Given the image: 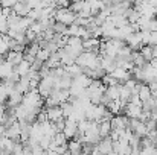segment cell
Masks as SVG:
<instances>
[{"instance_id":"24","label":"cell","mask_w":157,"mask_h":155,"mask_svg":"<svg viewBox=\"0 0 157 155\" xmlns=\"http://www.w3.org/2000/svg\"><path fill=\"white\" fill-rule=\"evenodd\" d=\"M17 2H18V0H0V5H2V6H9V8H12Z\"/></svg>"},{"instance_id":"9","label":"cell","mask_w":157,"mask_h":155,"mask_svg":"<svg viewBox=\"0 0 157 155\" xmlns=\"http://www.w3.org/2000/svg\"><path fill=\"white\" fill-rule=\"evenodd\" d=\"M111 75H113L119 82H124V81H127V79H130V78H131V73H130L128 70L122 68V67H116V68L111 72Z\"/></svg>"},{"instance_id":"15","label":"cell","mask_w":157,"mask_h":155,"mask_svg":"<svg viewBox=\"0 0 157 155\" xmlns=\"http://www.w3.org/2000/svg\"><path fill=\"white\" fill-rule=\"evenodd\" d=\"M139 99L144 102V101H147V99H150L151 98V90H150V87H148V84H140V88H139Z\"/></svg>"},{"instance_id":"7","label":"cell","mask_w":157,"mask_h":155,"mask_svg":"<svg viewBox=\"0 0 157 155\" xmlns=\"http://www.w3.org/2000/svg\"><path fill=\"white\" fill-rule=\"evenodd\" d=\"M21 101H23V94H21L20 91H17V90H12V91L9 93L8 99H6L8 106H17V105L21 103Z\"/></svg>"},{"instance_id":"6","label":"cell","mask_w":157,"mask_h":155,"mask_svg":"<svg viewBox=\"0 0 157 155\" xmlns=\"http://www.w3.org/2000/svg\"><path fill=\"white\" fill-rule=\"evenodd\" d=\"M12 11H14L17 15H20V17H26L28 12L31 11V6H29L25 0H18V2L12 6Z\"/></svg>"},{"instance_id":"11","label":"cell","mask_w":157,"mask_h":155,"mask_svg":"<svg viewBox=\"0 0 157 155\" xmlns=\"http://www.w3.org/2000/svg\"><path fill=\"white\" fill-rule=\"evenodd\" d=\"M23 59V52H15V50H9L6 55V61L9 64H12L14 67Z\"/></svg>"},{"instance_id":"18","label":"cell","mask_w":157,"mask_h":155,"mask_svg":"<svg viewBox=\"0 0 157 155\" xmlns=\"http://www.w3.org/2000/svg\"><path fill=\"white\" fill-rule=\"evenodd\" d=\"M111 17V20H113V23H114V26L116 28H122V26H125V24H128V20H127V17L125 15H110Z\"/></svg>"},{"instance_id":"17","label":"cell","mask_w":157,"mask_h":155,"mask_svg":"<svg viewBox=\"0 0 157 155\" xmlns=\"http://www.w3.org/2000/svg\"><path fill=\"white\" fill-rule=\"evenodd\" d=\"M64 70H66L70 76H76V75L82 73V68H81L76 62H73V64H70V65H64Z\"/></svg>"},{"instance_id":"3","label":"cell","mask_w":157,"mask_h":155,"mask_svg":"<svg viewBox=\"0 0 157 155\" xmlns=\"http://www.w3.org/2000/svg\"><path fill=\"white\" fill-rule=\"evenodd\" d=\"M76 129H78V122L73 120V119H70V117H67V119H66L64 129H63V134L66 135V138H67V140H69V138H73Z\"/></svg>"},{"instance_id":"10","label":"cell","mask_w":157,"mask_h":155,"mask_svg":"<svg viewBox=\"0 0 157 155\" xmlns=\"http://www.w3.org/2000/svg\"><path fill=\"white\" fill-rule=\"evenodd\" d=\"M99 43H101L99 38L89 37V38L82 40V49H84V50H93V49H98V47H99Z\"/></svg>"},{"instance_id":"14","label":"cell","mask_w":157,"mask_h":155,"mask_svg":"<svg viewBox=\"0 0 157 155\" xmlns=\"http://www.w3.org/2000/svg\"><path fill=\"white\" fill-rule=\"evenodd\" d=\"M98 129H99V135L101 138L107 137L111 131V126H110V120H99L98 122Z\"/></svg>"},{"instance_id":"27","label":"cell","mask_w":157,"mask_h":155,"mask_svg":"<svg viewBox=\"0 0 157 155\" xmlns=\"http://www.w3.org/2000/svg\"><path fill=\"white\" fill-rule=\"evenodd\" d=\"M153 47H154V49H156V50H157V43H156V44H154V46H153Z\"/></svg>"},{"instance_id":"8","label":"cell","mask_w":157,"mask_h":155,"mask_svg":"<svg viewBox=\"0 0 157 155\" xmlns=\"http://www.w3.org/2000/svg\"><path fill=\"white\" fill-rule=\"evenodd\" d=\"M105 94H107L111 101L119 99V96H121V82H119V84H114V85H107V87H105Z\"/></svg>"},{"instance_id":"28","label":"cell","mask_w":157,"mask_h":155,"mask_svg":"<svg viewBox=\"0 0 157 155\" xmlns=\"http://www.w3.org/2000/svg\"><path fill=\"white\" fill-rule=\"evenodd\" d=\"M127 2H130V3H133V2H134V0H127Z\"/></svg>"},{"instance_id":"21","label":"cell","mask_w":157,"mask_h":155,"mask_svg":"<svg viewBox=\"0 0 157 155\" xmlns=\"http://www.w3.org/2000/svg\"><path fill=\"white\" fill-rule=\"evenodd\" d=\"M52 29L56 32V34H64L66 32V29H67V24H64V23H61V21H53L52 24Z\"/></svg>"},{"instance_id":"19","label":"cell","mask_w":157,"mask_h":155,"mask_svg":"<svg viewBox=\"0 0 157 155\" xmlns=\"http://www.w3.org/2000/svg\"><path fill=\"white\" fill-rule=\"evenodd\" d=\"M59 106H61V109H63V116H64V117H69V116L72 114V111H73V102H70V101L61 102Z\"/></svg>"},{"instance_id":"16","label":"cell","mask_w":157,"mask_h":155,"mask_svg":"<svg viewBox=\"0 0 157 155\" xmlns=\"http://www.w3.org/2000/svg\"><path fill=\"white\" fill-rule=\"evenodd\" d=\"M140 55L147 59V61H151L153 59V46H150V44H144V46H140Z\"/></svg>"},{"instance_id":"4","label":"cell","mask_w":157,"mask_h":155,"mask_svg":"<svg viewBox=\"0 0 157 155\" xmlns=\"http://www.w3.org/2000/svg\"><path fill=\"white\" fill-rule=\"evenodd\" d=\"M111 143H113V140H111L108 135H107V137H102V138L96 143V148L99 149V154H113Z\"/></svg>"},{"instance_id":"23","label":"cell","mask_w":157,"mask_h":155,"mask_svg":"<svg viewBox=\"0 0 157 155\" xmlns=\"http://www.w3.org/2000/svg\"><path fill=\"white\" fill-rule=\"evenodd\" d=\"M157 43V31H151L150 32V46H154Z\"/></svg>"},{"instance_id":"22","label":"cell","mask_w":157,"mask_h":155,"mask_svg":"<svg viewBox=\"0 0 157 155\" xmlns=\"http://www.w3.org/2000/svg\"><path fill=\"white\" fill-rule=\"evenodd\" d=\"M8 50H9V47H8V43H6V41H5V40L0 37V55H5V53H6Z\"/></svg>"},{"instance_id":"13","label":"cell","mask_w":157,"mask_h":155,"mask_svg":"<svg viewBox=\"0 0 157 155\" xmlns=\"http://www.w3.org/2000/svg\"><path fill=\"white\" fill-rule=\"evenodd\" d=\"M14 70H15L20 76H23V75H26V73L31 70V62H29V61H26V59H21V61L14 67Z\"/></svg>"},{"instance_id":"12","label":"cell","mask_w":157,"mask_h":155,"mask_svg":"<svg viewBox=\"0 0 157 155\" xmlns=\"http://www.w3.org/2000/svg\"><path fill=\"white\" fill-rule=\"evenodd\" d=\"M67 151H69V154H81L82 143L76 138H70V142L67 143Z\"/></svg>"},{"instance_id":"1","label":"cell","mask_w":157,"mask_h":155,"mask_svg":"<svg viewBox=\"0 0 157 155\" xmlns=\"http://www.w3.org/2000/svg\"><path fill=\"white\" fill-rule=\"evenodd\" d=\"M75 17H76V14L70 9V8H58V9H55V20L56 21H61V23H64V24H72L73 21H75Z\"/></svg>"},{"instance_id":"20","label":"cell","mask_w":157,"mask_h":155,"mask_svg":"<svg viewBox=\"0 0 157 155\" xmlns=\"http://www.w3.org/2000/svg\"><path fill=\"white\" fill-rule=\"evenodd\" d=\"M49 56H51V52L48 50L46 47H40L38 52H37V55H35V58H37V59H40V61H43V62H44Z\"/></svg>"},{"instance_id":"26","label":"cell","mask_w":157,"mask_h":155,"mask_svg":"<svg viewBox=\"0 0 157 155\" xmlns=\"http://www.w3.org/2000/svg\"><path fill=\"white\" fill-rule=\"evenodd\" d=\"M148 3H150L153 8H157V0H148Z\"/></svg>"},{"instance_id":"25","label":"cell","mask_w":157,"mask_h":155,"mask_svg":"<svg viewBox=\"0 0 157 155\" xmlns=\"http://www.w3.org/2000/svg\"><path fill=\"white\" fill-rule=\"evenodd\" d=\"M5 129H6V126L0 122V137H2V135H5Z\"/></svg>"},{"instance_id":"5","label":"cell","mask_w":157,"mask_h":155,"mask_svg":"<svg viewBox=\"0 0 157 155\" xmlns=\"http://www.w3.org/2000/svg\"><path fill=\"white\" fill-rule=\"evenodd\" d=\"M46 114H48V120H49V122H55V120L64 117V116H63V109H61L59 105L48 106V108H46Z\"/></svg>"},{"instance_id":"2","label":"cell","mask_w":157,"mask_h":155,"mask_svg":"<svg viewBox=\"0 0 157 155\" xmlns=\"http://www.w3.org/2000/svg\"><path fill=\"white\" fill-rule=\"evenodd\" d=\"M20 132H21V123L18 120L14 122L12 125L6 126V129H5V135L9 137V138H12L14 142L15 140H20Z\"/></svg>"}]
</instances>
